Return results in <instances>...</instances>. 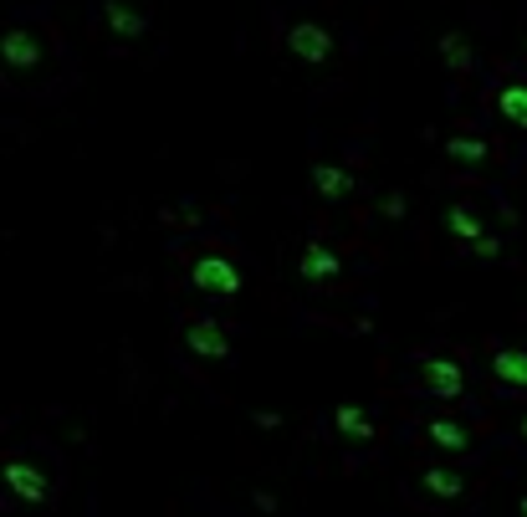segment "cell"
Masks as SVG:
<instances>
[{
	"label": "cell",
	"mask_w": 527,
	"mask_h": 517,
	"mask_svg": "<svg viewBox=\"0 0 527 517\" xmlns=\"http://www.w3.org/2000/svg\"><path fill=\"white\" fill-rule=\"evenodd\" d=\"M190 282H195V292H210V297H236L241 292V272H236L231 256H221V251L195 256V262H190Z\"/></svg>",
	"instance_id": "6da1fadb"
},
{
	"label": "cell",
	"mask_w": 527,
	"mask_h": 517,
	"mask_svg": "<svg viewBox=\"0 0 527 517\" xmlns=\"http://www.w3.org/2000/svg\"><path fill=\"white\" fill-rule=\"evenodd\" d=\"M333 31L328 26H318V21H292L287 26V52L302 62V67H328L333 62Z\"/></svg>",
	"instance_id": "7a4b0ae2"
},
{
	"label": "cell",
	"mask_w": 527,
	"mask_h": 517,
	"mask_svg": "<svg viewBox=\"0 0 527 517\" xmlns=\"http://www.w3.org/2000/svg\"><path fill=\"white\" fill-rule=\"evenodd\" d=\"M420 384L435 400H461L466 395V369L451 354H430V359H420Z\"/></svg>",
	"instance_id": "3957f363"
},
{
	"label": "cell",
	"mask_w": 527,
	"mask_h": 517,
	"mask_svg": "<svg viewBox=\"0 0 527 517\" xmlns=\"http://www.w3.org/2000/svg\"><path fill=\"white\" fill-rule=\"evenodd\" d=\"M185 349H190L195 359H205V364H226V359H231V333L215 323V318H195V323L185 328Z\"/></svg>",
	"instance_id": "277c9868"
},
{
	"label": "cell",
	"mask_w": 527,
	"mask_h": 517,
	"mask_svg": "<svg viewBox=\"0 0 527 517\" xmlns=\"http://www.w3.org/2000/svg\"><path fill=\"white\" fill-rule=\"evenodd\" d=\"M0 482H6L11 497L21 502H47L52 497V482H47V471L31 466V461H6V471H0Z\"/></svg>",
	"instance_id": "5b68a950"
},
{
	"label": "cell",
	"mask_w": 527,
	"mask_h": 517,
	"mask_svg": "<svg viewBox=\"0 0 527 517\" xmlns=\"http://www.w3.org/2000/svg\"><path fill=\"white\" fill-rule=\"evenodd\" d=\"M338 272H343V256H338L333 246H323V241H307V246H302V256H297V277H302V282L318 287V282H333Z\"/></svg>",
	"instance_id": "8992f818"
},
{
	"label": "cell",
	"mask_w": 527,
	"mask_h": 517,
	"mask_svg": "<svg viewBox=\"0 0 527 517\" xmlns=\"http://www.w3.org/2000/svg\"><path fill=\"white\" fill-rule=\"evenodd\" d=\"M0 62H6L11 72H31V67H41V41H36L26 26H11L6 36H0Z\"/></svg>",
	"instance_id": "52a82bcc"
},
{
	"label": "cell",
	"mask_w": 527,
	"mask_h": 517,
	"mask_svg": "<svg viewBox=\"0 0 527 517\" xmlns=\"http://www.w3.org/2000/svg\"><path fill=\"white\" fill-rule=\"evenodd\" d=\"M307 180H313V190H318L323 200H348V195L359 190V180L348 175L343 164H328V159H318L313 169H307Z\"/></svg>",
	"instance_id": "ba28073f"
},
{
	"label": "cell",
	"mask_w": 527,
	"mask_h": 517,
	"mask_svg": "<svg viewBox=\"0 0 527 517\" xmlns=\"http://www.w3.org/2000/svg\"><path fill=\"white\" fill-rule=\"evenodd\" d=\"M103 21H108V31L118 36V41H139L144 36V11L139 6H128V0H108V6H103Z\"/></svg>",
	"instance_id": "9c48e42d"
},
{
	"label": "cell",
	"mask_w": 527,
	"mask_h": 517,
	"mask_svg": "<svg viewBox=\"0 0 527 517\" xmlns=\"http://www.w3.org/2000/svg\"><path fill=\"white\" fill-rule=\"evenodd\" d=\"M441 154H446L451 164H461V169H481V164L492 159V144L476 139V134H451V139L441 144Z\"/></svg>",
	"instance_id": "30bf717a"
},
{
	"label": "cell",
	"mask_w": 527,
	"mask_h": 517,
	"mask_svg": "<svg viewBox=\"0 0 527 517\" xmlns=\"http://www.w3.org/2000/svg\"><path fill=\"white\" fill-rule=\"evenodd\" d=\"M333 425H338V436H343L348 446H369V441H374V420H369L359 405H338V410H333Z\"/></svg>",
	"instance_id": "8fae6325"
},
{
	"label": "cell",
	"mask_w": 527,
	"mask_h": 517,
	"mask_svg": "<svg viewBox=\"0 0 527 517\" xmlns=\"http://www.w3.org/2000/svg\"><path fill=\"white\" fill-rule=\"evenodd\" d=\"M446 231H451V241H461V246H471L481 231H487V221H481V215L471 210V205H446Z\"/></svg>",
	"instance_id": "7c38bea8"
},
{
	"label": "cell",
	"mask_w": 527,
	"mask_h": 517,
	"mask_svg": "<svg viewBox=\"0 0 527 517\" xmlns=\"http://www.w3.org/2000/svg\"><path fill=\"white\" fill-rule=\"evenodd\" d=\"M492 374H497V384H507V390H527V354L522 349H497Z\"/></svg>",
	"instance_id": "4fadbf2b"
},
{
	"label": "cell",
	"mask_w": 527,
	"mask_h": 517,
	"mask_svg": "<svg viewBox=\"0 0 527 517\" xmlns=\"http://www.w3.org/2000/svg\"><path fill=\"white\" fill-rule=\"evenodd\" d=\"M420 487H425L430 497H441V502H456V497L466 492V477H461V471H451V466H430L425 477H420Z\"/></svg>",
	"instance_id": "5bb4252c"
},
{
	"label": "cell",
	"mask_w": 527,
	"mask_h": 517,
	"mask_svg": "<svg viewBox=\"0 0 527 517\" xmlns=\"http://www.w3.org/2000/svg\"><path fill=\"white\" fill-rule=\"evenodd\" d=\"M425 436H430V446H441V451H466L471 446V430L461 420H430Z\"/></svg>",
	"instance_id": "9a60e30c"
},
{
	"label": "cell",
	"mask_w": 527,
	"mask_h": 517,
	"mask_svg": "<svg viewBox=\"0 0 527 517\" xmlns=\"http://www.w3.org/2000/svg\"><path fill=\"white\" fill-rule=\"evenodd\" d=\"M497 113L512 128H527V82H507V88L497 93Z\"/></svg>",
	"instance_id": "2e32d148"
},
{
	"label": "cell",
	"mask_w": 527,
	"mask_h": 517,
	"mask_svg": "<svg viewBox=\"0 0 527 517\" xmlns=\"http://www.w3.org/2000/svg\"><path fill=\"white\" fill-rule=\"evenodd\" d=\"M441 62H446L451 72H466V67H471V41H466V31H446V36H441Z\"/></svg>",
	"instance_id": "e0dca14e"
},
{
	"label": "cell",
	"mask_w": 527,
	"mask_h": 517,
	"mask_svg": "<svg viewBox=\"0 0 527 517\" xmlns=\"http://www.w3.org/2000/svg\"><path fill=\"white\" fill-rule=\"evenodd\" d=\"M471 256H481V262H497V256H502V236H492V231H481V236L471 241Z\"/></svg>",
	"instance_id": "ac0fdd59"
},
{
	"label": "cell",
	"mask_w": 527,
	"mask_h": 517,
	"mask_svg": "<svg viewBox=\"0 0 527 517\" xmlns=\"http://www.w3.org/2000/svg\"><path fill=\"white\" fill-rule=\"evenodd\" d=\"M405 210H410V205H405V195H394V190H389V195H379V215H384V221H400Z\"/></svg>",
	"instance_id": "d6986e66"
},
{
	"label": "cell",
	"mask_w": 527,
	"mask_h": 517,
	"mask_svg": "<svg viewBox=\"0 0 527 517\" xmlns=\"http://www.w3.org/2000/svg\"><path fill=\"white\" fill-rule=\"evenodd\" d=\"M256 425H261V430H277L282 415H277V410H256Z\"/></svg>",
	"instance_id": "ffe728a7"
},
{
	"label": "cell",
	"mask_w": 527,
	"mask_h": 517,
	"mask_svg": "<svg viewBox=\"0 0 527 517\" xmlns=\"http://www.w3.org/2000/svg\"><path fill=\"white\" fill-rule=\"evenodd\" d=\"M517 517H527V497H522V502H517Z\"/></svg>",
	"instance_id": "44dd1931"
},
{
	"label": "cell",
	"mask_w": 527,
	"mask_h": 517,
	"mask_svg": "<svg viewBox=\"0 0 527 517\" xmlns=\"http://www.w3.org/2000/svg\"><path fill=\"white\" fill-rule=\"evenodd\" d=\"M522 441H527V415H522Z\"/></svg>",
	"instance_id": "7402d4cb"
}]
</instances>
